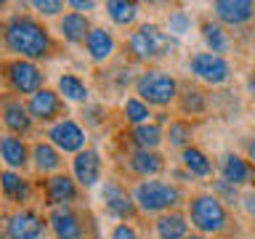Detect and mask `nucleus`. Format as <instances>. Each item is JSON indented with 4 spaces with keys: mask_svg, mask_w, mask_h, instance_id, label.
Returning <instances> with one entry per match:
<instances>
[{
    "mask_svg": "<svg viewBox=\"0 0 255 239\" xmlns=\"http://www.w3.org/2000/svg\"><path fill=\"white\" fill-rule=\"evenodd\" d=\"M5 48L21 59H40L51 51V35L40 21L29 16H11L5 21Z\"/></svg>",
    "mask_w": 255,
    "mask_h": 239,
    "instance_id": "1",
    "label": "nucleus"
},
{
    "mask_svg": "<svg viewBox=\"0 0 255 239\" xmlns=\"http://www.w3.org/2000/svg\"><path fill=\"white\" fill-rule=\"evenodd\" d=\"M135 91H138L141 101L154 104V107H165L175 99V91H178V83L167 75V72L159 69H149L135 80Z\"/></svg>",
    "mask_w": 255,
    "mask_h": 239,
    "instance_id": "2",
    "label": "nucleus"
},
{
    "mask_svg": "<svg viewBox=\"0 0 255 239\" xmlns=\"http://www.w3.org/2000/svg\"><path fill=\"white\" fill-rule=\"evenodd\" d=\"M191 223L202 234H218L226 226V207L215 194H199L191 199Z\"/></svg>",
    "mask_w": 255,
    "mask_h": 239,
    "instance_id": "3",
    "label": "nucleus"
},
{
    "mask_svg": "<svg viewBox=\"0 0 255 239\" xmlns=\"http://www.w3.org/2000/svg\"><path fill=\"white\" fill-rule=\"evenodd\" d=\"M175 43L173 37L162 32L157 24H143L130 35V51L138 56V59H159L170 51Z\"/></svg>",
    "mask_w": 255,
    "mask_h": 239,
    "instance_id": "4",
    "label": "nucleus"
},
{
    "mask_svg": "<svg viewBox=\"0 0 255 239\" xmlns=\"http://www.w3.org/2000/svg\"><path fill=\"white\" fill-rule=\"evenodd\" d=\"M135 202L146 213H159L181 202V191L162 181H141L135 186Z\"/></svg>",
    "mask_w": 255,
    "mask_h": 239,
    "instance_id": "5",
    "label": "nucleus"
},
{
    "mask_svg": "<svg viewBox=\"0 0 255 239\" xmlns=\"http://www.w3.org/2000/svg\"><path fill=\"white\" fill-rule=\"evenodd\" d=\"M189 69L194 72L199 80H205V83H210V85L226 83L229 75H231L229 61L223 59V56L213 53V51L210 53H194V56H191V61H189Z\"/></svg>",
    "mask_w": 255,
    "mask_h": 239,
    "instance_id": "6",
    "label": "nucleus"
},
{
    "mask_svg": "<svg viewBox=\"0 0 255 239\" xmlns=\"http://www.w3.org/2000/svg\"><path fill=\"white\" fill-rule=\"evenodd\" d=\"M5 75H8V83L13 85L16 93H32L35 96L37 91H43V75L40 69L35 67L32 61H24V59H13L5 64Z\"/></svg>",
    "mask_w": 255,
    "mask_h": 239,
    "instance_id": "7",
    "label": "nucleus"
},
{
    "mask_svg": "<svg viewBox=\"0 0 255 239\" xmlns=\"http://www.w3.org/2000/svg\"><path fill=\"white\" fill-rule=\"evenodd\" d=\"M48 138L53 141L56 149L61 151H83L85 146V130L80 127L75 120H61V122H56L51 130H48Z\"/></svg>",
    "mask_w": 255,
    "mask_h": 239,
    "instance_id": "8",
    "label": "nucleus"
},
{
    "mask_svg": "<svg viewBox=\"0 0 255 239\" xmlns=\"http://www.w3.org/2000/svg\"><path fill=\"white\" fill-rule=\"evenodd\" d=\"M8 239H40L43 234V218L32 210H19L5 226Z\"/></svg>",
    "mask_w": 255,
    "mask_h": 239,
    "instance_id": "9",
    "label": "nucleus"
},
{
    "mask_svg": "<svg viewBox=\"0 0 255 239\" xmlns=\"http://www.w3.org/2000/svg\"><path fill=\"white\" fill-rule=\"evenodd\" d=\"M101 197H104V207H107L115 218H130L135 213V205H133L130 194L115 181H107V186L101 189Z\"/></svg>",
    "mask_w": 255,
    "mask_h": 239,
    "instance_id": "10",
    "label": "nucleus"
},
{
    "mask_svg": "<svg viewBox=\"0 0 255 239\" xmlns=\"http://www.w3.org/2000/svg\"><path fill=\"white\" fill-rule=\"evenodd\" d=\"M72 167H75V178L83 183L85 189L96 186L101 178V157H99V151H93V149L80 151L75 157V162H72Z\"/></svg>",
    "mask_w": 255,
    "mask_h": 239,
    "instance_id": "11",
    "label": "nucleus"
},
{
    "mask_svg": "<svg viewBox=\"0 0 255 239\" xmlns=\"http://www.w3.org/2000/svg\"><path fill=\"white\" fill-rule=\"evenodd\" d=\"M213 11L226 24H245L255 16V3H250V0H218V3H213Z\"/></svg>",
    "mask_w": 255,
    "mask_h": 239,
    "instance_id": "12",
    "label": "nucleus"
},
{
    "mask_svg": "<svg viewBox=\"0 0 255 239\" xmlns=\"http://www.w3.org/2000/svg\"><path fill=\"white\" fill-rule=\"evenodd\" d=\"M51 229L56 239H80L83 237V223L69 207H56L51 213Z\"/></svg>",
    "mask_w": 255,
    "mask_h": 239,
    "instance_id": "13",
    "label": "nucleus"
},
{
    "mask_svg": "<svg viewBox=\"0 0 255 239\" xmlns=\"http://www.w3.org/2000/svg\"><path fill=\"white\" fill-rule=\"evenodd\" d=\"M29 115L43 120V122H48V120H53L56 115H59L61 109V99L56 91H48V88H43V91H37L35 96H29V104H27Z\"/></svg>",
    "mask_w": 255,
    "mask_h": 239,
    "instance_id": "14",
    "label": "nucleus"
},
{
    "mask_svg": "<svg viewBox=\"0 0 255 239\" xmlns=\"http://www.w3.org/2000/svg\"><path fill=\"white\" fill-rule=\"evenodd\" d=\"M45 194H48V202L53 207H61V205H69L75 202L77 197V186L69 175H53L51 181L45 183Z\"/></svg>",
    "mask_w": 255,
    "mask_h": 239,
    "instance_id": "15",
    "label": "nucleus"
},
{
    "mask_svg": "<svg viewBox=\"0 0 255 239\" xmlns=\"http://www.w3.org/2000/svg\"><path fill=\"white\" fill-rule=\"evenodd\" d=\"M3 125L8 127L11 133H27L32 127V115L29 109L24 107L21 101H5L3 104Z\"/></svg>",
    "mask_w": 255,
    "mask_h": 239,
    "instance_id": "16",
    "label": "nucleus"
},
{
    "mask_svg": "<svg viewBox=\"0 0 255 239\" xmlns=\"http://www.w3.org/2000/svg\"><path fill=\"white\" fill-rule=\"evenodd\" d=\"M88 45V53H91L93 61H107L112 53H115V37H112V32L107 29H91V35L85 40Z\"/></svg>",
    "mask_w": 255,
    "mask_h": 239,
    "instance_id": "17",
    "label": "nucleus"
},
{
    "mask_svg": "<svg viewBox=\"0 0 255 239\" xmlns=\"http://www.w3.org/2000/svg\"><path fill=\"white\" fill-rule=\"evenodd\" d=\"M130 170L143 175V178L157 175L159 170H162V157H159L157 151H151V149H135L130 154Z\"/></svg>",
    "mask_w": 255,
    "mask_h": 239,
    "instance_id": "18",
    "label": "nucleus"
},
{
    "mask_svg": "<svg viewBox=\"0 0 255 239\" xmlns=\"http://www.w3.org/2000/svg\"><path fill=\"white\" fill-rule=\"evenodd\" d=\"M0 154H3V162L8 165V170L27 165V146H24V141L16 138L13 133L3 135V141H0Z\"/></svg>",
    "mask_w": 255,
    "mask_h": 239,
    "instance_id": "19",
    "label": "nucleus"
},
{
    "mask_svg": "<svg viewBox=\"0 0 255 239\" xmlns=\"http://www.w3.org/2000/svg\"><path fill=\"white\" fill-rule=\"evenodd\" d=\"M221 173H223V181H229V183H247L250 181V165L245 162L242 157H237V154H226L223 157V162H221Z\"/></svg>",
    "mask_w": 255,
    "mask_h": 239,
    "instance_id": "20",
    "label": "nucleus"
},
{
    "mask_svg": "<svg viewBox=\"0 0 255 239\" xmlns=\"http://www.w3.org/2000/svg\"><path fill=\"white\" fill-rule=\"evenodd\" d=\"M61 35L69 43H83L91 35V27H88V19L83 13H67L61 19Z\"/></svg>",
    "mask_w": 255,
    "mask_h": 239,
    "instance_id": "21",
    "label": "nucleus"
},
{
    "mask_svg": "<svg viewBox=\"0 0 255 239\" xmlns=\"http://www.w3.org/2000/svg\"><path fill=\"white\" fill-rule=\"evenodd\" d=\"M186 229H189V223L178 213H167L157 221L159 239H186Z\"/></svg>",
    "mask_w": 255,
    "mask_h": 239,
    "instance_id": "22",
    "label": "nucleus"
},
{
    "mask_svg": "<svg viewBox=\"0 0 255 239\" xmlns=\"http://www.w3.org/2000/svg\"><path fill=\"white\" fill-rule=\"evenodd\" d=\"M0 183H3V194L11 199V202H24V199L29 197V183L24 181L21 175H16L13 170H3Z\"/></svg>",
    "mask_w": 255,
    "mask_h": 239,
    "instance_id": "23",
    "label": "nucleus"
},
{
    "mask_svg": "<svg viewBox=\"0 0 255 239\" xmlns=\"http://www.w3.org/2000/svg\"><path fill=\"white\" fill-rule=\"evenodd\" d=\"M32 159H35V167H37L40 173L59 170V165H61L59 151H56L51 143H37V146L32 149Z\"/></svg>",
    "mask_w": 255,
    "mask_h": 239,
    "instance_id": "24",
    "label": "nucleus"
},
{
    "mask_svg": "<svg viewBox=\"0 0 255 239\" xmlns=\"http://www.w3.org/2000/svg\"><path fill=\"white\" fill-rule=\"evenodd\" d=\"M183 165H186V170H189L191 175H199V178L210 175V170H213L210 159H207L199 149H194V146H186V149H183Z\"/></svg>",
    "mask_w": 255,
    "mask_h": 239,
    "instance_id": "25",
    "label": "nucleus"
},
{
    "mask_svg": "<svg viewBox=\"0 0 255 239\" xmlns=\"http://www.w3.org/2000/svg\"><path fill=\"white\" fill-rule=\"evenodd\" d=\"M59 93L69 101H85L88 99V88L77 75H61L59 77Z\"/></svg>",
    "mask_w": 255,
    "mask_h": 239,
    "instance_id": "26",
    "label": "nucleus"
},
{
    "mask_svg": "<svg viewBox=\"0 0 255 239\" xmlns=\"http://www.w3.org/2000/svg\"><path fill=\"white\" fill-rule=\"evenodd\" d=\"M107 13L112 16L115 24H130L135 16H138V5L135 3H128V0H109L107 3Z\"/></svg>",
    "mask_w": 255,
    "mask_h": 239,
    "instance_id": "27",
    "label": "nucleus"
},
{
    "mask_svg": "<svg viewBox=\"0 0 255 239\" xmlns=\"http://www.w3.org/2000/svg\"><path fill=\"white\" fill-rule=\"evenodd\" d=\"M133 141L138 143V149H151L159 146V141H162V130H159V125H138L133 130Z\"/></svg>",
    "mask_w": 255,
    "mask_h": 239,
    "instance_id": "28",
    "label": "nucleus"
},
{
    "mask_svg": "<svg viewBox=\"0 0 255 239\" xmlns=\"http://www.w3.org/2000/svg\"><path fill=\"white\" fill-rule=\"evenodd\" d=\"M202 37H205V43L213 48V53H223L229 48V40H226V35H223V29L218 27V24L205 21L202 24Z\"/></svg>",
    "mask_w": 255,
    "mask_h": 239,
    "instance_id": "29",
    "label": "nucleus"
},
{
    "mask_svg": "<svg viewBox=\"0 0 255 239\" xmlns=\"http://www.w3.org/2000/svg\"><path fill=\"white\" fill-rule=\"evenodd\" d=\"M125 117H128V122H133L135 127L146 125V120L151 117L149 115V104L141 101V99H128L125 101Z\"/></svg>",
    "mask_w": 255,
    "mask_h": 239,
    "instance_id": "30",
    "label": "nucleus"
},
{
    "mask_svg": "<svg viewBox=\"0 0 255 239\" xmlns=\"http://www.w3.org/2000/svg\"><path fill=\"white\" fill-rule=\"evenodd\" d=\"M181 109H183V112H194V115H199V112L205 109L202 93H199L197 88H186V91H183V99H181Z\"/></svg>",
    "mask_w": 255,
    "mask_h": 239,
    "instance_id": "31",
    "label": "nucleus"
},
{
    "mask_svg": "<svg viewBox=\"0 0 255 239\" xmlns=\"http://www.w3.org/2000/svg\"><path fill=\"white\" fill-rule=\"evenodd\" d=\"M167 138H170L173 146H183L191 138V127L186 122H170V130H167Z\"/></svg>",
    "mask_w": 255,
    "mask_h": 239,
    "instance_id": "32",
    "label": "nucleus"
},
{
    "mask_svg": "<svg viewBox=\"0 0 255 239\" xmlns=\"http://www.w3.org/2000/svg\"><path fill=\"white\" fill-rule=\"evenodd\" d=\"M167 27H170V35H183V32H189L191 21L183 11H175V13H170V19H167Z\"/></svg>",
    "mask_w": 255,
    "mask_h": 239,
    "instance_id": "33",
    "label": "nucleus"
},
{
    "mask_svg": "<svg viewBox=\"0 0 255 239\" xmlns=\"http://www.w3.org/2000/svg\"><path fill=\"white\" fill-rule=\"evenodd\" d=\"M32 5H35L40 13H45V16H53V13H59L64 8V3H59V0H35Z\"/></svg>",
    "mask_w": 255,
    "mask_h": 239,
    "instance_id": "34",
    "label": "nucleus"
},
{
    "mask_svg": "<svg viewBox=\"0 0 255 239\" xmlns=\"http://www.w3.org/2000/svg\"><path fill=\"white\" fill-rule=\"evenodd\" d=\"M112 239H138V234H135L128 223H120V226L112 231Z\"/></svg>",
    "mask_w": 255,
    "mask_h": 239,
    "instance_id": "35",
    "label": "nucleus"
},
{
    "mask_svg": "<svg viewBox=\"0 0 255 239\" xmlns=\"http://www.w3.org/2000/svg\"><path fill=\"white\" fill-rule=\"evenodd\" d=\"M215 189H218L226 199H237V186H234V183H229V181H218V183H215Z\"/></svg>",
    "mask_w": 255,
    "mask_h": 239,
    "instance_id": "36",
    "label": "nucleus"
},
{
    "mask_svg": "<svg viewBox=\"0 0 255 239\" xmlns=\"http://www.w3.org/2000/svg\"><path fill=\"white\" fill-rule=\"evenodd\" d=\"M69 5H72V8H77V11H91L96 3H93V0H72Z\"/></svg>",
    "mask_w": 255,
    "mask_h": 239,
    "instance_id": "37",
    "label": "nucleus"
},
{
    "mask_svg": "<svg viewBox=\"0 0 255 239\" xmlns=\"http://www.w3.org/2000/svg\"><path fill=\"white\" fill-rule=\"evenodd\" d=\"M245 207H247V213H250V215H255V191L245 194Z\"/></svg>",
    "mask_w": 255,
    "mask_h": 239,
    "instance_id": "38",
    "label": "nucleus"
},
{
    "mask_svg": "<svg viewBox=\"0 0 255 239\" xmlns=\"http://www.w3.org/2000/svg\"><path fill=\"white\" fill-rule=\"evenodd\" d=\"M247 88H250V93H255V75H250V80H247Z\"/></svg>",
    "mask_w": 255,
    "mask_h": 239,
    "instance_id": "39",
    "label": "nucleus"
},
{
    "mask_svg": "<svg viewBox=\"0 0 255 239\" xmlns=\"http://www.w3.org/2000/svg\"><path fill=\"white\" fill-rule=\"evenodd\" d=\"M250 159H253V162H255V141L250 143Z\"/></svg>",
    "mask_w": 255,
    "mask_h": 239,
    "instance_id": "40",
    "label": "nucleus"
},
{
    "mask_svg": "<svg viewBox=\"0 0 255 239\" xmlns=\"http://www.w3.org/2000/svg\"><path fill=\"white\" fill-rule=\"evenodd\" d=\"M186 239H205V237H186Z\"/></svg>",
    "mask_w": 255,
    "mask_h": 239,
    "instance_id": "41",
    "label": "nucleus"
}]
</instances>
